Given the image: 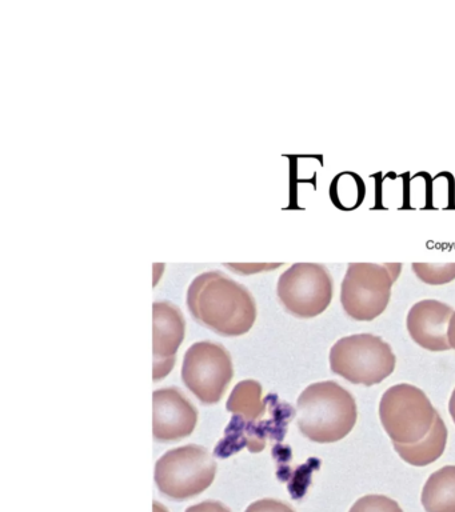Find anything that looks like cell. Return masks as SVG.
Returning a JSON list of instances; mask_svg holds the SVG:
<instances>
[{
	"mask_svg": "<svg viewBox=\"0 0 455 512\" xmlns=\"http://www.w3.org/2000/svg\"><path fill=\"white\" fill-rule=\"evenodd\" d=\"M190 314L223 336H241L257 320V304L245 286L221 271H207L191 282L187 291Z\"/></svg>",
	"mask_w": 455,
	"mask_h": 512,
	"instance_id": "cell-1",
	"label": "cell"
},
{
	"mask_svg": "<svg viewBox=\"0 0 455 512\" xmlns=\"http://www.w3.org/2000/svg\"><path fill=\"white\" fill-rule=\"evenodd\" d=\"M357 419L354 396L333 380L310 384L299 395L298 427L311 442H338L350 434Z\"/></svg>",
	"mask_w": 455,
	"mask_h": 512,
	"instance_id": "cell-2",
	"label": "cell"
},
{
	"mask_svg": "<svg viewBox=\"0 0 455 512\" xmlns=\"http://www.w3.org/2000/svg\"><path fill=\"white\" fill-rule=\"evenodd\" d=\"M401 271L399 263H350L341 287L343 310L358 322L378 318L389 306L391 287Z\"/></svg>",
	"mask_w": 455,
	"mask_h": 512,
	"instance_id": "cell-3",
	"label": "cell"
},
{
	"mask_svg": "<svg viewBox=\"0 0 455 512\" xmlns=\"http://www.w3.org/2000/svg\"><path fill=\"white\" fill-rule=\"evenodd\" d=\"M395 355L379 336L358 334L339 339L331 347L330 368L353 384L374 386L393 374Z\"/></svg>",
	"mask_w": 455,
	"mask_h": 512,
	"instance_id": "cell-4",
	"label": "cell"
},
{
	"mask_svg": "<svg viewBox=\"0 0 455 512\" xmlns=\"http://www.w3.org/2000/svg\"><path fill=\"white\" fill-rule=\"evenodd\" d=\"M438 412L421 388L397 384L382 395L379 418L393 443L413 444L425 439Z\"/></svg>",
	"mask_w": 455,
	"mask_h": 512,
	"instance_id": "cell-5",
	"label": "cell"
},
{
	"mask_svg": "<svg viewBox=\"0 0 455 512\" xmlns=\"http://www.w3.org/2000/svg\"><path fill=\"white\" fill-rule=\"evenodd\" d=\"M217 462L197 444L167 451L155 464V483L163 495L174 500L194 498L213 484Z\"/></svg>",
	"mask_w": 455,
	"mask_h": 512,
	"instance_id": "cell-6",
	"label": "cell"
},
{
	"mask_svg": "<svg viewBox=\"0 0 455 512\" xmlns=\"http://www.w3.org/2000/svg\"><path fill=\"white\" fill-rule=\"evenodd\" d=\"M334 283L325 266L295 263L278 280L279 302L291 315L311 319L321 315L333 299Z\"/></svg>",
	"mask_w": 455,
	"mask_h": 512,
	"instance_id": "cell-7",
	"label": "cell"
},
{
	"mask_svg": "<svg viewBox=\"0 0 455 512\" xmlns=\"http://www.w3.org/2000/svg\"><path fill=\"white\" fill-rule=\"evenodd\" d=\"M233 376V360L222 344L195 343L183 358V383L206 406L221 402Z\"/></svg>",
	"mask_w": 455,
	"mask_h": 512,
	"instance_id": "cell-8",
	"label": "cell"
},
{
	"mask_svg": "<svg viewBox=\"0 0 455 512\" xmlns=\"http://www.w3.org/2000/svg\"><path fill=\"white\" fill-rule=\"evenodd\" d=\"M153 402L155 440L163 443L178 442L193 434L198 422V411L178 388L154 391Z\"/></svg>",
	"mask_w": 455,
	"mask_h": 512,
	"instance_id": "cell-9",
	"label": "cell"
},
{
	"mask_svg": "<svg viewBox=\"0 0 455 512\" xmlns=\"http://www.w3.org/2000/svg\"><path fill=\"white\" fill-rule=\"evenodd\" d=\"M153 319L154 380H161L175 366L177 352L185 339L186 322L181 310L170 302H155Z\"/></svg>",
	"mask_w": 455,
	"mask_h": 512,
	"instance_id": "cell-10",
	"label": "cell"
},
{
	"mask_svg": "<svg viewBox=\"0 0 455 512\" xmlns=\"http://www.w3.org/2000/svg\"><path fill=\"white\" fill-rule=\"evenodd\" d=\"M453 314V308L439 300H421L407 314V331L411 339L427 351L450 350L447 334Z\"/></svg>",
	"mask_w": 455,
	"mask_h": 512,
	"instance_id": "cell-11",
	"label": "cell"
},
{
	"mask_svg": "<svg viewBox=\"0 0 455 512\" xmlns=\"http://www.w3.org/2000/svg\"><path fill=\"white\" fill-rule=\"evenodd\" d=\"M446 443L447 427L438 414L433 428L425 439L413 444L393 443V446L406 463L415 467H425L441 458L445 452Z\"/></svg>",
	"mask_w": 455,
	"mask_h": 512,
	"instance_id": "cell-12",
	"label": "cell"
},
{
	"mask_svg": "<svg viewBox=\"0 0 455 512\" xmlns=\"http://www.w3.org/2000/svg\"><path fill=\"white\" fill-rule=\"evenodd\" d=\"M422 506L426 512H455V466L435 471L422 490Z\"/></svg>",
	"mask_w": 455,
	"mask_h": 512,
	"instance_id": "cell-13",
	"label": "cell"
},
{
	"mask_svg": "<svg viewBox=\"0 0 455 512\" xmlns=\"http://www.w3.org/2000/svg\"><path fill=\"white\" fill-rule=\"evenodd\" d=\"M267 399L262 400V386L257 380H243L235 386L227 400V411L246 422H255L265 416Z\"/></svg>",
	"mask_w": 455,
	"mask_h": 512,
	"instance_id": "cell-14",
	"label": "cell"
},
{
	"mask_svg": "<svg viewBox=\"0 0 455 512\" xmlns=\"http://www.w3.org/2000/svg\"><path fill=\"white\" fill-rule=\"evenodd\" d=\"M366 196V184L355 172L345 171L331 182L330 198L335 207L343 211L355 210Z\"/></svg>",
	"mask_w": 455,
	"mask_h": 512,
	"instance_id": "cell-15",
	"label": "cell"
},
{
	"mask_svg": "<svg viewBox=\"0 0 455 512\" xmlns=\"http://www.w3.org/2000/svg\"><path fill=\"white\" fill-rule=\"evenodd\" d=\"M413 271L419 280L431 284V286H442V284L453 282L455 279V263H414Z\"/></svg>",
	"mask_w": 455,
	"mask_h": 512,
	"instance_id": "cell-16",
	"label": "cell"
},
{
	"mask_svg": "<svg viewBox=\"0 0 455 512\" xmlns=\"http://www.w3.org/2000/svg\"><path fill=\"white\" fill-rule=\"evenodd\" d=\"M349 512H403L395 500L385 495H366L353 504Z\"/></svg>",
	"mask_w": 455,
	"mask_h": 512,
	"instance_id": "cell-17",
	"label": "cell"
},
{
	"mask_svg": "<svg viewBox=\"0 0 455 512\" xmlns=\"http://www.w3.org/2000/svg\"><path fill=\"white\" fill-rule=\"evenodd\" d=\"M246 512H295L289 504L275 499H262L247 507Z\"/></svg>",
	"mask_w": 455,
	"mask_h": 512,
	"instance_id": "cell-18",
	"label": "cell"
},
{
	"mask_svg": "<svg viewBox=\"0 0 455 512\" xmlns=\"http://www.w3.org/2000/svg\"><path fill=\"white\" fill-rule=\"evenodd\" d=\"M186 512H231L225 504L214 502V500H207V502L195 504L187 508Z\"/></svg>",
	"mask_w": 455,
	"mask_h": 512,
	"instance_id": "cell-19",
	"label": "cell"
},
{
	"mask_svg": "<svg viewBox=\"0 0 455 512\" xmlns=\"http://www.w3.org/2000/svg\"><path fill=\"white\" fill-rule=\"evenodd\" d=\"M449 343L451 348H454L455 350V312L453 316H451L450 323H449Z\"/></svg>",
	"mask_w": 455,
	"mask_h": 512,
	"instance_id": "cell-20",
	"label": "cell"
},
{
	"mask_svg": "<svg viewBox=\"0 0 455 512\" xmlns=\"http://www.w3.org/2000/svg\"><path fill=\"white\" fill-rule=\"evenodd\" d=\"M449 411L451 418H453L455 423V390L453 391V394H451L450 403H449Z\"/></svg>",
	"mask_w": 455,
	"mask_h": 512,
	"instance_id": "cell-21",
	"label": "cell"
},
{
	"mask_svg": "<svg viewBox=\"0 0 455 512\" xmlns=\"http://www.w3.org/2000/svg\"><path fill=\"white\" fill-rule=\"evenodd\" d=\"M154 512H167L166 508L157 502L154 503Z\"/></svg>",
	"mask_w": 455,
	"mask_h": 512,
	"instance_id": "cell-22",
	"label": "cell"
}]
</instances>
